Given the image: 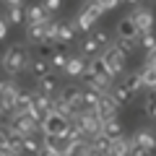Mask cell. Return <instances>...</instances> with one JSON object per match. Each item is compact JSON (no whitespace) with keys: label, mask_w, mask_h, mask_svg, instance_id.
<instances>
[{"label":"cell","mask_w":156,"mask_h":156,"mask_svg":"<svg viewBox=\"0 0 156 156\" xmlns=\"http://www.w3.org/2000/svg\"><path fill=\"white\" fill-rule=\"evenodd\" d=\"M11 122H13V128L18 130V133L26 138V135H37V128H39V122L34 120L31 115H21V117H11Z\"/></svg>","instance_id":"9c48e42d"},{"label":"cell","mask_w":156,"mask_h":156,"mask_svg":"<svg viewBox=\"0 0 156 156\" xmlns=\"http://www.w3.org/2000/svg\"><path fill=\"white\" fill-rule=\"evenodd\" d=\"M101 57H104V62L109 65V70L115 73V78L117 76H125V60H128V55H125L122 50H117V47L112 44V47H107V50H104V55H101Z\"/></svg>","instance_id":"8992f818"},{"label":"cell","mask_w":156,"mask_h":156,"mask_svg":"<svg viewBox=\"0 0 156 156\" xmlns=\"http://www.w3.org/2000/svg\"><path fill=\"white\" fill-rule=\"evenodd\" d=\"M5 5H23V0H3Z\"/></svg>","instance_id":"b9f144b4"},{"label":"cell","mask_w":156,"mask_h":156,"mask_svg":"<svg viewBox=\"0 0 156 156\" xmlns=\"http://www.w3.org/2000/svg\"><path fill=\"white\" fill-rule=\"evenodd\" d=\"M130 151H133V140L120 138V140L112 143V154H109V156H130Z\"/></svg>","instance_id":"4dcf8cb0"},{"label":"cell","mask_w":156,"mask_h":156,"mask_svg":"<svg viewBox=\"0 0 156 156\" xmlns=\"http://www.w3.org/2000/svg\"><path fill=\"white\" fill-rule=\"evenodd\" d=\"M96 3H99L104 11H112V8H117L120 3H122V0H96Z\"/></svg>","instance_id":"74e56055"},{"label":"cell","mask_w":156,"mask_h":156,"mask_svg":"<svg viewBox=\"0 0 156 156\" xmlns=\"http://www.w3.org/2000/svg\"><path fill=\"white\" fill-rule=\"evenodd\" d=\"M122 3H130V5H135V3H140V0H122Z\"/></svg>","instance_id":"7bdbcfd3"},{"label":"cell","mask_w":156,"mask_h":156,"mask_svg":"<svg viewBox=\"0 0 156 156\" xmlns=\"http://www.w3.org/2000/svg\"><path fill=\"white\" fill-rule=\"evenodd\" d=\"M120 83H122L125 89H130L133 94H138V91H140V86H143V81H140V70H138V73H125Z\"/></svg>","instance_id":"f1b7e54d"},{"label":"cell","mask_w":156,"mask_h":156,"mask_svg":"<svg viewBox=\"0 0 156 156\" xmlns=\"http://www.w3.org/2000/svg\"><path fill=\"white\" fill-rule=\"evenodd\" d=\"M101 135H107V138L109 140H120V138H125L122 135V122H120V120H109V122H104L101 125Z\"/></svg>","instance_id":"d4e9b609"},{"label":"cell","mask_w":156,"mask_h":156,"mask_svg":"<svg viewBox=\"0 0 156 156\" xmlns=\"http://www.w3.org/2000/svg\"><path fill=\"white\" fill-rule=\"evenodd\" d=\"M0 156H21V148H18V146H11V143H3Z\"/></svg>","instance_id":"8d00e7d4"},{"label":"cell","mask_w":156,"mask_h":156,"mask_svg":"<svg viewBox=\"0 0 156 156\" xmlns=\"http://www.w3.org/2000/svg\"><path fill=\"white\" fill-rule=\"evenodd\" d=\"M73 128H78L86 138H94V135L101 133V120L96 117V112L89 109H78V115L73 117Z\"/></svg>","instance_id":"277c9868"},{"label":"cell","mask_w":156,"mask_h":156,"mask_svg":"<svg viewBox=\"0 0 156 156\" xmlns=\"http://www.w3.org/2000/svg\"><path fill=\"white\" fill-rule=\"evenodd\" d=\"M55 99L57 96H47V94H42V91H34V107H37L39 112H44V115H50V112L55 109Z\"/></svg>","instance_id":"cb8c5ba5"},{"label":"cell","mask_w":156,"mask_h":156,"mask_svg":"<svg viewBox=\"0 0 156 156\" xmlns=\"http://www.w3.org/2000/svg\"><path fill=\"white\" fill-rule=\"evenodd\" d=\"M117 39H128V42H138L140 39V29L133 16H125L117 21Z\"/></svg>","instance_id":"52a82bcc"},{"label":"cell","mask_w":156,"mask_h":156,"mask_svg":"<svg viewBox=\"0 0 156 156\" xmlns=\"http://www.w3.org/2000/svg\"><path fill=\"white\" fill-rule=\"evenodd\" d=\"M31 109H34V91H23V94L16 99V104H13V117L29 115Z\"/></svg>","instance_id":"5bb4252c"},{"label":"cell","mask_w":156,"mask_h":156,"mask_svg":"<svg viewBox=\"0 0 156 156\" xmlns=\"http://www.w3.org/2000/svg\"><path fill=\"white\" fill-rule=\"evenodd\" d=\"M112 96H115V101H117V104H120V107L130 104V101L135 99V94H133V91H130V89H125L122 83H117L115 89H112Z\"/></svg>","instance_id":"4316f807"},{"label":"cell","mask_w":156,"mask_h":156,"mask_svg":"<svg viewBox=\"0 0 156 156\" xmlns=\"http://www.w3.org/2000/svg\"><path fill=\"white\" fill-rule=\"evenodd\" d=\"M47 23H50V21H47ZM47 23H26V39H29V42H37V44H44Z\"/></svg>","instance_id":"ffe728a7"},{"label":"cell","mask_w":156,"mask_h":156,"mask_svg":"<svg viewBox=\"0 0 156 156\" xmlns=\"http://www.w3.org/2000/svg\"><path fill=\"white\" fill-rule=\"evenodd\" d=\"M37 89L42 91V94H47V96H60V91H62V86H60V81H57V76H47V78H42V81H37Z\"/></svg>","instance_id":"9a60e30c"},{"label":"cell","mask_w":156,"mask_h":156,"mask_svg":"<svg viewBox=\"0 0 156 156\" xmlns=\"http://www.w3.org/2000/svg\"><path fill=\"white\" fill-rule=\"evenodd\" d=\"M42 5H44V11H47V13H57V11L62 8V0H44Z\"/></svg>","instance_id":"d590c367"},{"label":"cell","mask_w":156,"mask_h":156,"mask_svg":"<svg viewBox=\"0 0 156 156\" xmlns=\"http://www.w3.org/2000/svg\"><path fill=\"white\" fill-rule=\"evenodd\" d=\"M101 13H104V8H101L99 3H96V0H91L89 5H86L83 11H81V13L76 16V21H73V23H76V29H78V31L89 34L91 29L96 26V21L101 18Z\"/></svg>","instance_id":"5b68a950"},{"label":"cell","mask_w":156,"mask_h":156,"mask_svg":"<svg viewBox=\"0 0 156 156\" xmlns=\"http://www.w3.org/2000/svg\"><path fill=\"white\" fill-rule=\"evenodd\" d=\"M130 156H151V154H148L146 148H140V146H135V143H133V151H130Z\"/></svg>","instance_id":"ab89813d"},{"label":"cell","mask_w":156,"mask_h":156,"mask_svg":"<svg viewBox=\"0 0 156 156\" xmlns=\"http://www.w3.org/2000/svg\"><path fill=\"white\" fill-rule=\"evenodd\" d=\"M5 18H8L11 26H21V23H26V5H8Z\"/></svg>","instance_id":"603a6c76"},{"label":"cell","mask_w":156,"mask_h":156,"mask_svg":"<svg viewBox=\"0 0 156 156\" xmlns=\"http://www.w3.org/2000/svg\"><path fill=\"white\" fill-rule=\"evenodd\" d=\"M130 140H133L135 146H140V148H146L148 154H154V151H156V133H151L148 128L135 130V135H133Z\"/></svg>","instance_id":"30bf717a"},{"label":"cell","mask_w":156,"mask_h":156,"mask_svg":"<svg viewBox=\"0 0 156 156\" xmlns=\"http://www.w3.org/2000/svg\"><path fill=\"white\" fill-rule=\"evenodd\" d=\"M78 29L73 21H60V26H57V44H70L73 39H76Z\"/></svg>","instance_id":"e0dca14e"},{"label":"cell","mask_w":156,"mask_h":156,"mask_svg":"<svg viewBox=\"0 0 156 156\" xmlns=\"http://www.w3.org/2000/svg\"><path fill=\"white\" fill-rule=\"evenodd\" d=\"M8 29H11V23H8V18L3 16V21H0V39H5V37H8Z\"/></svg>","instance_id":"f35d334b"},{"label":"cell","mask_w":156,"mask_h":156,"mask_svg":"<svg viewBox=\"0 0 156 156\" xmlns=\"http://www.w3.org/2000/svg\"><path fill=\"white\" fill-rule=\"evenodd\" d=\"M140 47H143L146 52H154V50H156V34H154V31L140 34Z\"/></svg>","instance_id":"d6a6232c"},{"label":"cell","mask_w":156,"mask_h":156,"mask_svg":"<svg viewBox=\"0 0 156 156\" xmlns=\"http://www.w3.org/2000/svg\"><path fill=\"white\" fill-rule=\"evenodd\" d=\"M89 143H91V148H94V156H109V154H112V143H115V140H109L107 135L99 133V135H94Z\"/></svg>","instance_id":"ac0fdd59"},{"label":"cell","mask_w":156,"mask_h":156,"mask_svg":"<svg viewBox=\"0 0 156 156\" xmlns=\"http://www.w3.org/2000/svg\"><path fill=\"white\" fill-rule=\"evenodd\" d=\"M52 73V62H47V60H31V76L37 78V81H42V78H47Z\"/></svg>","instance_id":"484cf974"},{"label":"cell","mask_w":156,"mask_h":156,"mask_svg":"<svg viewBox=\"0 0 156 156\" xmlns=\"http://www.w3.org/2000/svg\"><path fill=\"white\" fill-rule=\"evenodd\" d=\"M50 21V13L44 11L42 3H31L26 5V23H47Z\"/></svg>","instance_id":"4fadbf2b"},{"label":"cell","mask_w":156,"mask_h":156,"mask_svg":"<svg viewBox=\"0 0 156 156\" xmlns=\"http://www.w3.org/2000/svg\"><path fill=\"white\" fill-rule=\"evenodd\" d=\"M130 16L135 18V23H138V29H140V34H146V31H154V13L148 11V8H135Z\"/></svg>","instance_id":"7c38bea8"},{"label":"cell","mask_w":156,"mask_h":156,"mask_svg":"<svg viewBox=\"0 0 156 156\" xmlns=\"http://www.w3.org/2000/svg\"><path fill=\"white\" fill-rule=\"evenodd\" d=\"M68 60H70V57L65 55V50H62V47H57V50H55V55L50 57V62H52V68H60V70H65V65H68Z\"/></svg>","instance_id":"1f68e13d"},{"label":"cell","mask_w":156,"mask_h":156,"mask_svg":"<svg viewBox=\"0 0 156 156\" xmlns=\"http://www.w3.org/2000/svg\"><path fill=\"white\" fill-rule=\"evenodd\" d=\"M143 109H146V115H148L151 120H156V91H151V94L146 96V101H143Z\"/></svg>","instance_id":"836d02e7"},{"label":"cell","mask_w":156,"mask_h":156,"mask_svg":"<svg viewBox=\"0 0 156 156\" xmlns=\"http://www.w3.org/2000/svg\"><path fill=\"white\" fill-rule=\"evenodd\" d=\"M39 151H44V143L37 138V135H26L21 140V154L26 156H39Z\"/></svg>","instance_id":"7402d4cb"},{"label":"cell","mask_w":156,"mask_h":156,"mask_svg":"<svg viewBox=\"0 0 156 156\" xmlns=\"http://www.w3.org/2000/svg\"><path fill=\"white\" fill-rule=\"evenodd\" d=\"M101 91L96 89H83V96H81V109H89V112H96V107H99L101 101Z\"/></svg>","instance_id":"d6986e66"},{"label":"cell","mask_w":156,"mask_h":156,"mask_svg":"<svg viewBox=\"0 0 156 156\" xmlns=\"http://www.w3.org/2000/svg\"><path fill=\"white\" fill-rule=\"evenodd\" d=\"M115 47H117V50H122L125 55H130V52L135 50V42H128V39H117V42H115Z\"/></svg>","instance_id":"e575fe53"},{"label":"cell","mask_w":156,"mask_h":156,"mask_svg":"<svg viewBox=\"0 0 156 156\" xmlns=\"http://www.w3.org/2000/svg\"><path fill=\"white\" fill-rule=\"evenodd\" d=\"M140 81H143V89L156 91V65H148L146 62V68L140 70Z\"/></svg>","instance_id":"83f0119b"},{"label":"cell","mask_w":156,"mask_h":156,"mask_svg":"<svg viewBox=\"0 0 156 156\" xmlns=\"http://www.w3.org/2000/svg\"><path fill=\"white\" fill-rule=\"evenodd\" d=\"M21 156H26V154H21Z\"/></svg>","instance_id":"ee69618b"},{"label":"cell","mask_w":156,"mask_h":156,"mask_svg":"<svg viewBox=\"0 0 156 156\" xmlns=\"http://www.w3.org/2000/svg\"><path fill=\"white\" fill-rule=\"evenodd\" d=\"M73 128V122L68 120V117H62V115H57V112H50V115L44 117V122H42V133L44 135H55V138H60L62 143H65V135H68V130Z\"/></svg>","instance_id":"7a4b0ae2"},{"label":"cell","mask_w":156,"mask_h":156,"mask_svg":"<svg viewBox=\"0 0 156 156\" xmlns=\"http://www.w3.org/2000/svg\"><path fill=\"white\" fill-rule=\"evenodd\" d=\"M62 156H94V148L89 140H76V143H65Z\"/></svg>","instance_id":"2e32d148"},{"label":"cell","mask_w":156,"mask_h":156,"mask_svg":"<svg viewBox=\"0 0 156 156\" xmlns=\"http://www.w3.org/2000/svg\"><path fill=\"white\" fill-rule=\"evenodd\" d=\"M107 47H112L109 44V34L101 31V29L94 31V34H89V37L81 42V52H83V57H101Z\"/></svg>","instance_id":"3957f363"},{"label":"cell","mask_w":156,"mask_h":156,"mask_svg":"<svg viewBox=\"0 0 156 156\" xmlns=\"http://www.w3.org/2000/svg\"><path fill=\"white\" fill-rule=\"evenodd\" d=\"M81 96H83V89H78V86H62L60 91V99L68 101L70 107H76V109H81Z\"/></svg>","instance_id":"44dd1931"},{"label":"cell","mask_w":156,"mask_h":156,"mask_svg":"<svg viewBox=\"0 0 156 156\" xmlns=\"http://www.w3.org/2000/svg\"><path fill=\"white\" fill-rule=\"evenodd\" d=\"M146 62H148V65H156V50L148 52V60H146Z\"/></svg>","instance_id":"60d3db41"},{"label":"cell","mask_w":156,"mask_h":156,"mask_svg":"<svg viewBox=\"0 0 156 156\" xmlns=\"http://www.w3.org/2000/svg\"><path fill=\"white\" fill-rule=\"evenodd\" d=\"M89 70V62H86V57L83 55H73L70 60H68V65H65V76H70V78H83V73Z\"/></svg>","instance_id":"8fae6325"},{"label":"cell","mask_w":156,"mask_h":156,"mask_svg":"<svg viewBox=\"0 0 156 156\" xmlns=\"http://www.w3.org/2000/svg\"><path fill=\"white\" fill-rule=\"evenodd\" d=\"M42 143H44V151H50V154H55V156H62V151H65L62 140L55 138V135H44V138H42Z\"/></svg>","instance_id":"f546056e"},{"label":"cell","mask_w":156,"mask_h":156,"mask_svg":"<svg viewBox=\"0 0 156 156\" xmlns=\"http://www.w3.org/2000/svg\"><path fill=\"white\" fill-rule=\"evenodd\" d=\"M117 109H120V104L115 101V96H112V91H109V94L101 96L99 107H96V117H99L101 125H104V122H109V120H115V117H117Z\"/></svg>","instance_id":"ba28073f"},{"label":"cell","mask_w":156,"mask_h":156,"mask_svg":"<svg viewBox=\"0 0 156 156\" xmlns=\"http://www.w3.org/2000/svg\"><path fill=\"white\" fill-rule=\"evenodd\" d=\"M26 68H31V57H29L26 44L5 47V52H3V70H5L8 76H18V73H23Z\"/></svg>","instance_id":"6da1fadb"}]
</instances>
